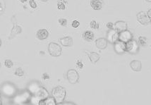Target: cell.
Returning a JSON list of instances; mask_svg holds the SVG:
<instances>
[{
    "instance_id": "cell-34",
    "label": "cell",
    "mask_w": 151,
    "mask_h": 105,
    "mask_svg": "<svg viewBox=\"0 0 151 105\" xmlns=\"http://www.w3.org/2000/svg\"><path fill=\"white\" fill-rule=\"evenodd\" d=\"M20 1H21V2L24 3V2H26V1H28V0H20Z\"/></svg>"
},
{
    "instance_id": "cell-10",
    "label": "cell",
    "mask_w": 151,
    "mask_h": 105,
    "mask_svg": "<svg viewBox=\"0 0 151 105\" xmlns=\"http://www.w3.org/2000/svg\"><path fill=\"white\" fill-rule=\"evenodd\" d=\"M114 49L117 54H124L126 52V43L118 40L114 43Z\"/></svg>"
},
{
    "instance_id": "cell-14",
    "label": "cell",
    "mask_w": 151,
    "mask_h": 105,
    "mask_svg": "<svg viewBox=\"0 0 151 105\" xmlns=\"http://www.w3.org/2000/svg\"><path fill=\"white\" fill-rule=\"evenodd\" d=\"M103 1L102 0H91V6L94 10H100L103 6Z\"/></svg>"
},
{
    "instance_id": "cell-30",
    "label": "cell",
    "mask_w": 151,
    "mask_h": 105,
    "mask_svg": "<svg viewBox=\"0 0 151 105\" xmlns=\"http://www.w3.org/2000/svg\"><path fill=\"white\" fill-rule=\"evenodd\" d=\"M107 27L109 29V30H111V29H114V24H113V23L112 22H109L107 23Z\"/></svg>"
},
{
    "instance_id": "cell-39",
    "label": "cell",
    "mask_w": 151,
    "mask_h": 105,
    "mask_svg": "<svg viewBox=\"0 0 151 105\" xmlns=\"http://www.w3.org/2000/svg\"><path fill=\"white\" fill-rule=\"evenodd\" d=\"M0 66H1V63H0Z\"/></svg>"
},
{
    "instance_id": "cell-7",
    "label": "cell",
    "mask_w": 151,
    "mask_h": 105,
    "mask_svg": "<svg viewBox=\"0 0 151 105\" xmlns=\"http://www.w3.org/2000/svg\"><path fill=\"white\" fill-rule=\"evenodd\" d=\"M119 40V32L115 29H111L107 33V40L109 43L114 44Z\"/></svg>"
},
{
    "instance_id": "cell-22",
    "label": "cell",
    "mask_w": 151,
    "mask_h": 105,
    "mask_svg": "<svg viewBox=\"0 0 151 105\" xmlns=\"http://www.w3.org/2000/svg\"><path fill=\"white\" fill-rule=\"evenodd\" d=\"M138 43H139V45H141V46H145L147 44L146 37H143V36H140V37H138Z\"/></svg>"
},
{
    "instance_id": "cell-8",
    "label": "cell",
    "mask_w": 151,
    "mask_h": 105,
    "mask_svg": "<svg viewBox=\"0 0 151 105\" xmlns=\"http://www.w3.org/2000/svg\"><path fill=\"white\" fill-rule=\"evenodd\" d=\"M133 35L132 32L129 30H126L124 31L119 32V40H121L124 42H127L131 40H132Z\"/></svg>"
},
{
    "instance_id": "cell-31",
    "label": "cell",
    "mask_w": 151,
    "mask_h": 105,
    "mask_svg": "<svg viewBox=\"0 0 151 105\" xmlns=\"http://www.w3.org/2000/svg\"><path fill=\"white\" fill-rule=\"evenodd\" d=\"M76 65H77V66H78V68H82L83 67V63L81 61H77Z\"/></svg>"
},
{
    "instance_id": "cell-33",
    "label": "cell",
    "mask_w": 151,
    "mask_h": 105,
    "mask_svg": "<svg viewBox=\"0 0 151 105\" xmlns=\"http://www.w3.org/2000/svg\"><path fill=\"white\" fill-rule=\"evenodd\" d=\"M147 14H148L149 19H150V23H151V9L148 11V13H147Z\"/></svg>"
},
{
    "instance_id": "cell-36",
    "label": "cell",
    "mask_w": 151,
    "mask_h": 105,
    "mask_svg": "<svg viewBox=\"0 0 151 105\" xmlns=\"http://www.w3.org/2000/svg\"><path fill=\"white\" fill-rule=\"evenodd\" d=\"M1 39H0V47H1Z\"/></svg>"
},
{
    "instance_id": "cell-23",
    "label": "cell",
    "mask_w": 151,
    "mask_h": 105,
    "mask_svg": "<svg viewBox=\"0 0 151 105\" xmlns=\"http://www.w3.org/2000/svg\"><path fill=\"white\" fill-rule=\"evenodd\" d=\"M15 75L19 77H22L23 76V75H24V71H23L22 68H18L17 70L15 71Z\"/></svg>"
},
{
    "instance_id": "cell-32",
    "label": "cell",
    "mask_w": 151,
    "mask_h": 105,
    "mask_svg": "<svg viewBox=\"0 0 151 105\" xmlns=\"http://www.w3.org/2000/svg\"><path fill=\"white\" fill-rule=\"evenodd\" d=\"M49 78H50V76L48 75V74L47 73H45L42 75V79L43 80H48Z\"/></svg>"
},
{
    "instance_id": "cell-16",
    "label": "cell",
    "mask_w": 151,
    "mask_h": 105,
    "mask_svg": "<svg viewBox=\"0 0 151 105\" xmlns=\"http://www.w3.org/2000/svg\"><path fill=\"white\" fill-rule=\"evenodd\" d=\"M130 66L133 70L138 72L141 70L142 64L141 61L138 60H133L130 63Z\"/></svg>"
},
{
    "instance_id": "cell-37",
    "label": "cell",
    "mask_w": 151,
    "mask_h": 105,
    "mask_svg": "<svg viewBox=\"0 0 151 105\" xmlns=\"http://www.w3.org/2000/svg\"><path fill=\"white\" fill-rule=\"evenodd\" d=\"M41 1H48V0H41Z\"/></svg>"
},
{
    "instance_id": "cell-11",
    "label": "cell",
    "mask_w": 151,
    "mask_h": 105,
    "mask_svg": "<svg viewBox=\"0 0 151 105\" xmlns=\"http://www.w3.org/2000/svg\"><path fill=\"white\" fill-rule=\"evenodd\" d=\"M127 23L125 22V21H116V23H114V29L116 30L118 32H120L122 31H124V30H127Z\"/></svg>"
},
{
    "instance_id": "cell-19",
    "label": "cell",
    "mask_w": 151,
    "mask_h": 105,
    "mask_svg": "<svg viewBox=\"0 0 151 105\" xmlns=\"http://www.w3.org/2000/svg\"><path fill=\"white\" fill-rule=\"evenodd\" d=\"M39 104L40 105H55L57 104L56 102H55V99H54L53 97H48L47 98L44 99V100H42L40 101V102H39Z\"/></svg>"
},
{
    "instance_id": "cell-25",
    "label": "cell",
    "mask_w": 151,
    "mask_h": 105,
    "mask_svg": "<svg viewBox=\"0 0 151 105\" xmlns=\"http://www.w3.org/2000/svg\"><path fill=\"white\" fill-rule=\"evenodd\" d=\"M13 62H12V61L10 60V59H6V60H5L4 61V65L6 68H12V67L13 66Z\"/></svg>"
},
{
    "instance_id": "cell-28",
    "label": "cell",
    "mask_w": 151,
    "mask_h": 105,
    "mask_svg": "<svg viewBox=\"0 0 151 105\" xmlns=\"http://www.w3.org/2000/svg\"><path fill=\"white\" fill-rule=\"evenodd\" d=\"M79 25H80V23H79V21H76V20L73 21L72 23H71V26H72L73 28H78V27L79 26Z\"/></svg>"
},
{
    "instance_id": "cell-18",
    "label": "cell",
    "mask_w": 151,
    "mask_h": 105,
    "mask_svg": "<svg viewBox=\"0 0 151 105\" xmlns=\"http://www.w3.org/2000/svg\"><path fill=\"white\" fill-rule=\"evenodd\" d=\"M83 38L87 42H91L94 39V33L91 30H86L83 34Z\"/></svg>"
},
{
    "instance_id": "cell-12",
    "label": "cell",
    "mask_w": 151,
    "mask_h": 105,
    "mask_svg": "<svg viewBox=\"0 0 151 105\" xmlns=\"http://www.w3.org/2000/svg\"><path fill=\"white\" fill-rule=\"evenodd\" d=\"M107 43L108 41L105 38H98L95 41V45L98 49L100 50H105V49L107 47Z\"/></svg>"
},
{
    "instance_id": "cell-38",
    "label": "cell",
    "mask_w": 151,
    "mask_h": 105,
    "mask_svg": "<svg viewBox=\"0 0 151 105\" xmlns=\"http://www.w3.org/2000/svg\"><path fill=\"white\" fill-rule=\"evenodd\" d=\"M0 95H1V94H0ZM0 104H1V101H0Z\"/></svg>"
},
{
    "instance_id": "cell-27",
    "label": "cell",
    "mask_w": 151,
    "mask_h": 105,
    "mask_svg": "<svg viewBox=\"0 0 151 105\" xmlns=\"http://www.w3.org/2000/svg\"><path fill=\"white\" fill-rule=\"evenodd\" d=\"M91 27L92 28L95 29V30H96V29L99 28V23H97L96 21L93 20V21H92L91 22Z\"/></svg>"
},
{
    "instance_id": "cell-21",
    "label": "cell",
    "mask_w": 151,
    "mask_h": 105,
    "mask_svg": "<svg viewBox=\"0 0 151 105\" xmlns=\"http://www.w3.org/2000/svg\"><path fill=\"white\" fill-rule=\"evenodd\" d=\"M66 4H67V2L64 0H59L57 2V8L59 10H65Z\"/></svg>"
},
{
    "instance_id": "cell-20",
    "label": "cell",
    "mask_w": 151,
    "mask_h": 105,
    "mask_svg": "<svg viewBox=\"0 0 151 105\" xmlns=\"http://www.w3.org/2000/svg\"><path fill=\"white\" fill-rule=\"evenodd\" d=\"M39 88L40 86H38V84H37V83H31V84L29 86V87H28V90L30 92V93H32L33 95V94L37 91V90Z\"/></svg>"
},
{
    "instance_id": "cell-26",
    "label": "cell",
    "mask_w": 151,
    "mask_h": 105,
    "mask_svg": "<svg viewBox=\"0 0 151 105\" xmlns=\"http://www.w3.org/2000/svg\"><path fill=\"white\" fill-rule=\"evenodd\" d=\"M58 21L59 24H60L62 26L65 27L67 26V20L65 19H59L58 20Z\"/></svg>"
},
{
    "instance_id": "cell-3",
    "label": "cell",
    "mask_w": 151,
    "mask_h": 105,
    "mask_svg": "<svg viewBox=\"0 0 151 105\" xmlns=\"http://www.w3.org/2000/svg\"><path fill=\"white\" fill-rule=\"evenodd\" d=\"M138 50H139V45L136 40H131L126 42V52L132 54H136L138 53Z\"/></svg>"
},
{
    "instance_id": "cell-4",
    "label": "cell",
    "mask_w": 151,
    "mask_h": 105,
    "mask_svg": "<svg viewBox=\"0 0 151 105\" xmlns=\"http://www.w3.org/2000/svg\"><path fill=\"white\" fill-rule=\"evenodd\" d=\"M48 51L52 57H59L62 54V47L55 42H50L48 45Z\"/></svg>"
},
{
    "instance_id": "cell-13",
    "label": "cell",
    "mask_w": 151,
    "mask_h": 105,
    "mask_svg": "<svg viewBox=\"0 0 151 105\" xmlns=\"http://www.w3.org/2000/svg\"><path fill=\"white\" fill-rule=\"evenodd\" d=\"M59 41L64 47H71L73 45V39L70 36L60 38L59 40Z\"/></svg>"
},
{
    "instance_id": "cell-24",
    "label": "cell",
    "mask_w": 151,
    "mask_h": 105,
    "mask_svg": "<svg viewBox=\"0 0 151 105\" xmlns=\"http://www.w3.org/2000/svg\"><path fill=\"white\" fill-rule=\"evenodd\" d=\"M5 11V3L4 0H0V15L2 14Z\"/></svg>"
},
{
    "instance_id": "cell-5",
    "label": "cell",
    "mask_w": 151,
    "mask_h": 105,
    "mask_svg": "<svg viewBox=\"0 0 151 105\" xmlns=\"http://www.w3.org/2000/svg\"><path fill=\"white\" fill-rule=\"evenodd\" d=\"M1 91H2L4 95L6 97H12L16 93V88L11 83H6L1 87Z\"/></svg>"
},
{
    "instance_id": "cell-17",
    "label": "cell",
    "mask_w": 151,
    "mask_h": 105,
    "mask_svg": "<svg viewBox=\"0 0 151 105\" xmlns=\"http://www.w3.org/2000/svg\"><path fill=\"white\" fill-rule=\"evenodd\" d=\"M86 52L88 53V56L90 60H91L93 64L97 63L99 61V59H100V56L98 53H96V52Z\"/></svg>"
},
{
    "instance_id": "cell-29",
    "label": "cell",
    "mask_w": 151,
    "mask_h": 105,
    "mask_svg": "<svg viewBox=\"0 0 151 105\" xmlns=\"http://www.w3.org/2000/svg\"><path fill=\"white\" fill-rule=\"evenodd\" d=\"M30 6L33 9H36L37 8V4L35 3V1L34 0H30L29 1Z\"/></svg>"
},
{
    "instance_id": "cell-15",
    "label": "cell",
    "mask_w": 151,
    "mask_h": 105,
    "mask_svg": "<svg viewBox=\"0 0 151 105\" xmlns=\"http://www.w3.org/2000/svg\"><path fill=\"white\" fill-rule=\"evenodd\" d=\"M37 37L40 40H46L49 36V32L45 29H40L37 32Z\"/></svg>"
},
{
    "instance_id": "cell-9",
    "label": "cell",
    "mask_w": 151,
    "mask_h": 105,
    "mask_svg": "<svg viewBox=\"0 0 151 105\" xmlns=\"http://www.w3.org/2000/svg\"><path fill=\"white\" fill-rule=\"evenodd\" d=\"M137 20L141 24L143 25V26H146L150 23V19H149L148 14L145 13L144 12H141L137 14Z\"/></svg>"
},
{
    "instance_id": "cell-35",
    "label": "cell",
    "mask_w": 151,
    "mask_h": 105,
    "mask_svg": "<svg viewBox=\"0 0 151 105\" xmlns=\"http://www.w3.org/2000/svg\"><path fill=\"white\" fill-rule=\"evenodd\" d=\"M145 1H148V2H151V0H145Z\"/></svg>"
},
{
    "instance_id": "cell-1",
    "label": "cell",
    "mask_w": 151,
    "mask_h": 105,
    "mask_svg": "<svg viewBox=\"0 0 151 105\" xmlns=\"http://www.w3.org/2000/svg\"><path fill=\"white\" fill-rule=\"evenodd\" d=\"M49 97V92H47L45 88L40 86V88L37 90V91L33 94L31 98V102L33 104H39L40 101L44 100Z\"/></svg>"
},
{
    "instance_id": "cell-2",
    "label": "cell",
    "mask_w": 151,
    "mask_h": 105,
    "mask_svg": "<svg viewBox=\"0 0 151 105\" xmlns=\"http://www.w3.org/2000/svg\"><path fill=\"white\" fill-rule=\"evenodd\" d=\"M66 90L62 86H58L55 88L52 91V96L55 99L57 104L59 105L64 101L66 97Z\"/></svg>"
},
{
    "instance_id": "cell-6",
    "label": "cell",
    "mask_w": 151,
    "mask_h": 105,
    "mask_svg": "<svg viewBox=\"0 0 151 105\" xmlns=\"http://www.w3.org/2000/svg\"><path fill=\"white\" fill-rule=\"evenodd\" d=\"M66 77H67L68 81L71 84H75L79 80V75L78 72L75 69H70L68 70L67 73H66Z\"/></svg>"
}]
</instances>
